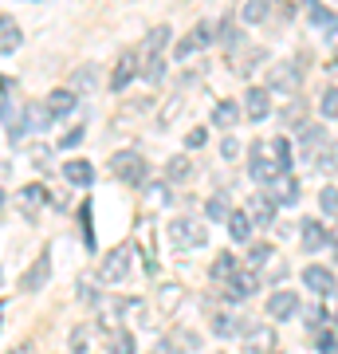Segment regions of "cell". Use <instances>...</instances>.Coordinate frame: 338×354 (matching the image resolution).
Masks as SVG:
<instances>
[{"instance_id":"25","label":"cell","mask_w":338,"mask_h":354,"mask_svg":"<svg viewBox=\"0 0 338 354\" xmlns=\"http://www.w3.org/2000/svg\"><path fill=\"white\" fill-rule=\"evenodd\" d=\"M39 205H48V189L44 185H28V189H20V209H24L28 216H36L39 213Z\"/></svg>"},{"instance_id":"44","label":"cell","mask_w":338,"mask_h":354,"mask_svg":"<svg viewBox=\"0 0 338 354\" xmlns=\"http://www.w3.org/2000/svg\"><path fill=\"white\" fill-rule=\"evenodd\" d=\"M314 346H319V354H338V339H335V335H326V330L319 335V342H314Z\"/></svg>"},{"instance_id":"15","label":"cell","mask_w":338,"mask_h":354,"mask_svg":"<svg viewBox=\"0 0 338 354\" xmlns=\"http://www.w3.org/2000/svg\"><path fill=\"white\" fill-rule=\"evenodd\" d=\"M240 114H244V111H240L232 99H220V102L213 106V127H216V130H228V134H232V130H236V122H240Z\"/></svg>"},{"instance_id":"49","label":"cell","mask_w":338,"mask_h":354,"mask_svg":"<svg viewBox=\"0 0 338 354\" xmlns=\"http://www.w3.org/2000/svg\"><path fill=\"white\" fill-rule=\"evenodd\" d=\"M83 342H87V330H75V335H71V346H75V354H83Z\"/></svg>"},{"instance_id":"30","label":"cell","mask_w":338,"mask_h":354,"mask_svg":"<svg viewBox=\"0 0 338 354\" xmlns=\"http://www.w3.org/2000/svg\"><path fill=\"white\" fill-rule=\"evenodd\" d=\"M272 162L279 165V174H291V142L288 138H272Z\"/></svg>"},{"instance_id":"31","label":"cell","mask_w":338,"mask_h":354,"mask_svg":"<svg viewBox=\"0 0 338 354\" xmlns=\"http://www.w3.org/2000/svg\"><path fill=\"white\" fill-rule=\"evenodd\" d=\"M267 16H272V8H267L263 0H248V4L240 8V20H244V24H263Z\"/></svg>"},{"instance_id":"45","label":"cell","mask_w":338,"mask_h":354,"mask_svg":"<svg viewBox=\"0 0 338 354\" xmlns=\"http://www.w3.org/2000/svg\"><path fill=\"white\" fill-rule=\"evenodd\" d=\"M79 221H83V241L95 244V236H91V205L83 201V209H79Z\"/></svg>"},{"instance_id":"11","label":"cell","mask_w":338,"mask_h":354,"mask_svg":"<svg viewBox=\"0 0 338 354\" xmlns=\"http://www.w3.org/2000/svg\"><path fill=\"white\" fill-rule=\"evenodd\" d=\"M134 75H138V51H122V55H118V64H114L111 91H126Z\"/></svg>"},{"instance_id":"24","label":"cell","mask_w":338,"mask_h":354,"mask_svg":"<svg viewBox=\"0 0 338 354\" xmlns=\"http://www.w3.org/2000/svg\"><path fill=\"white\" fill-rule=\"evenodd\" d=\"M228 236H232V244H248V241H252V221H248V213L232 209V216H228Z\"/></svg>"},{"instance_id":"18","label":"cell","mask_w":338,"mask_h":354,"mask_svg":"<svg viewBox=\"0 0 338 354\" xmlns=\"http://www.w3.org/2000/svg\"><path fill=\"white\" fill-rule=\"evenodd\" d=\"M20 44H24V36H20V24H16L12 16H0V55H12Z\"/></svg>"},{"instance_id":"50","label":"cell","mask_w":338,"mask_h":354,"mask_svg":"<svg viewBox=\"0 0 338 354\" xmlns=\"http://www.w3.org/2000/svg\"><path fill=\"white\" fill-rule=\"evenodd\" d=\"M330 244H338V225H335V232H330Z\"/></svg>"},{"instance_id":"21","label":"cell","mask_w":338,"mask_h":354,"mask_svg":"<svg viewBox=\"0 0 338 354\" xmlns=\"http://www.w3.org/2000/svg\"><path fill=\"white\" fill-rule=\"evenodd\" d=\"M51 127V114L44 102H28L24 106V130H32V134H44V130Z\"/></svg>"},{"instance_id":"36","label":"cell","mask_w":338,"mask_h":354,"mask_svg":"<svg viewBox=\"0 0 338 354\" xmlns=\"http://www.w3.org/2000/svg\"><path fill=\"white\" fill-rule=\"evenodd\" d=\"M314 165H319V169H335V165H338V146H335V142L314 153Z\"/></svg>"},{"instance_id":"48","label":"cell","mask_w":338,"mask_h":354,"mask_svg":"<svg viewBox=\"0 0 338 354\" xmlns=\"http://www.w3.org/2000/svg\"><path fill=\"white\" fill-rule=\"evenodd\" d=\"M220 153H225V158H236V153H240V142L232 138V134H228V138H225V146H220Z\"/></svg>"},{"instance_id":"3","label":"cell","mask_w":338,"mask_h":354,"mask_svg":"<svg viewBox=\"0 0 338 354\" xmlns=\"http://www.w3.org/2000/svg\"><path fill=\"white\" fill-rule=\"evenodd\" d=\"M248 174H252V181H256V185H263V189H272V185H276L279 177V165L272 162V158H267V153H263V142H252V162H248Z\"/></svg>"},{"instance_id":"10","label":"cell","mask_w":338,"mask_h":354,"mask_svg":"<svg viewBox=\"0 0 338 354\" xmlns=\"http://www.w3.org/2000/svg\"><path fill=\"white\" fill-rule=\"evenodd\" d=\"M244 114H248L252 122H263L267 114H272V91L267 87H252L244 95Z\"/></svg>"},{"instance_id":"22","label":"cell","mask_w":338,"mask_h":354,"mask_svg":"<svg viewBox=\"0 0 338 354\" xmlns=\"http://www.w3.org/2000/svg\"><path fill=\"white\" fill-rule=\"evenodd\" d=\"M244 342H248L252 354H272V346H276V335H272V327H248Z\"/></svg>"},{"instance_id":"23","label":"cell","mask_w":338,"mask_h":354,"mask_svg":"<svg viewBox=\"0 0 338 354\" xmlns=\"http://www.w3.org/2000/svg\"><path fill=\"white\" fill-rule=\"evenodd\" d=\"M205 216H209L213 225H228V216H232V205H228L225 193H213V197L205 201Z\"/></svg>"},{"instance_id":"32","label":"cell","mask_w":338,"mask_h":354,"mask_svg":"<svg viewBox=\"0 0 338 354\" xmlns=\"http://www.w3.org/2000/svg\"><path fill=\"white\" fill-rule=\"evenodd\" d=\"M323 138H326V130L311 127V122H303V127H299V146H303V150H314Z\"/></svg>"},{"instance_id":"1","label":"cell","mask_w":338,"mask_h":354,"mask_svg":"<svg viewBox=\"0 0 338 354\" xmlns=\"http://www.w3.org/2000/svg\"><path fill=\"white\" fill-rule=\"evenodd\" d=\"M165 236H169V244H173L177 252L200 248V244L209 241V232H205V225H200L197 216H173V221H169V228H165Z\"/></svg>"},{"instance_id":"5","label":"cell","mask_w":338,"mask_h":354,"mask_svg":"<svg viewBox=\"0 0 338 354\" xmlns=\"http://www.w3.org/2000/svg\"><path fill=\"white\" fill-rule=\"evenodd\" d=\"M256 288H260V276H256L252 268H240L236 276L225 283V299H228V304H244V299L256 295Z\"/></svg>"},{"instance_id":"43","label":"cell","mask_w":338,"mask_h":354,"mask_svg":"<svg viewBox=\"0 0 338 354\" xmlns=\"http://www.w3.org/2000/svg\"><path fill=\"white\" fill-rule=\"evenodd\" d=\"M205 142H209V130H189V134H185V146H189V150H200V146H205Z\"/></svg>"},{"instance_id":"40","label":"cell","mask_w":338,"mask_h":354,"mask_svg":"<svg viewBox=\"0 0 338 354\" xmlns=\"http://www.w3.org/2000/svg\"><path fill=\"white\" fill-rule=\"evenodd\" d=\"M303 114H307L303 99H291V102H288V111H283V122H303Z\"/></svg>"},{"instance_id":"4","label":"cell","mask_w":338,"mask_h":354,"mask_svg":"<svg viewBox=\"0 0 338 354\" xmlns=\"http://www.w3.org/2000/svg\"><path fill=\"white\" fill-rule=\"evenodd\" d=\"M248 221H252V228H272L276 225V213H279V205L267 197V189H260V193H252V201H248Z\"/></svg>"},{"instance_id":"53","label":"cell","mask_w":338,"mask_h":354,"mask_svg":"<svg viewBox=\"0 0 338 354\" xmlns=\"http://www.w3.org/2000/svg\"><path fill=\"white\" fill-rule=\"evenodd\" d=\"M0 283H4V272H0Z\"/></svg>"},{"instance_id":"41","label":"cell","mask_w":338,"mask_h":354,"mask_svg":"<svg viewBox=\"0 0 338 354\" xmlns=\"http://www.w3.org/2000/svg\"><path fill=\"white\" fill-rule=\"evenodd\" d=\"M193 51H197V44H193V39H177V48H173V59H177V64H185V59H189V55H193Z\"/></svg>"},{"instance_id":"13","label":"cell","mask_w":338,"mask_h":354,"mask_svg":"<svg viewBox=\"0 0 338 354\" xmlns=\"http://www.w3.org/2000/svg\"><path fill=\"white\" fill-rule=\"evenodd\" d=\"M267 197H272L276 205H299V177H295V174H283L276 185L267 189Z\"/></svg>"},{"instance_id":"19","label":"cell","mask_w":338,"mask_h":354,"mask_svg":"<svg viewBox=\"0 0 338 354\" xmlns=\"http://www.w3.org/2000/svg\"><path fill=\"white\" fill-rule=\"evenodd\" d=\"M248 319L240 315H216L213 319V335H220V339H236V335H248Z\"/></svg>"},{"instance_id":"47","label":"cell","mask_w":338,"mask_h":354,"mask_svg":"<svg viewBox=\"0 0 338 354\" xmlns=\"http://www.w3.org/2000/svg\"><path fill=\"white\" fill-rule=\"evenodd\" d=\"M48 146H36V150H32V165H39V169H44V165H48Z\"/></svg>"},{"instance_id":"8","label":"cell","mask_w":338,"mask_h":354,"mask_svg":"<svg viewBox=\"0 0 338 354\" xmlns=\"http://www.w3.org/2000/svg\"><path fill=\"white\" fill-rule=\"evenodd\" d=\"M303 288H311L314 295H335V272H330V268H323V264H307L303 268Z\"/></svg>"},{"instance_id":"6","label":"cell","mask_w":338,"mask_h":354,"mask_svg":"<svg viewBox=\"0 0 338 354\" xmlns=\"http://www.w3.org/2000/svg\"><path fill=\"white\" fill-rule=\"evenodd\" d=\"M126 272H130V248H111V252L102 256V264H99L102 283H122Z\"/></svg>"},{"instance_id":"9","label":"cell","mask_w":338,"mask_h":354,"mask_svg":"<svg viewBox=\"0 0 338 354\" xmlns=\"http://www.w3.org/2000/svg\"><path fill=\"white\" fill-rule=\"evenodd\" d=\"M299 67L295 64H276L272 75H267V91H279V95H295L299 91Z\"/></svg>"},{"instance_id":"46","label":"cell","mask_w":338,"mask_h":354,"mask_svg":"<svg viewBox=\"0 0 338 354\" xmlns=\"http://www.w3.org/2000/svg\"><path fill=\"white\" fill-rule=\"evenodd\" d=\"M91 83H95V71H91V67H83V71L71 79V87H91Z\"/></svg>"},{"instance_id":"52","label":"cell","mask_w":338,"mask_h":354,"mask_svg":"<svg viewBox=\"0 0 338 354\" xmlns=\"http://www.w3.org/2000/svg\"><path fill=\"white\" fill-rule=\"evenodd\" d=\"M0 319H4V304H0Z\"/></svg>"},{"instance_id":"39","label":"cell","mask_w":338,"mask_h":354,"mask_svg":"<svg viewBox=\"0 0 338 354\" xmlns=\"http://www.w3.org/2000/svg\"><path fill=\"white\" fill-rule=\"evenodd\" d=\"M142 75L150 79V83H162V75H165V59H162V55H158V59H150V64H146V71H142Z\"/></svg>"},{"instance_id":"17","label":"cell","mask_w":338,"mask_h":354,"mask_svg":"<svg viewBox=\"0 0 338 354\" xmlns=\"http://www.w3.org/2000/svg\"><path fill=\"white\" fill-rule=\"evenodd\" d=\"M197 351V335L193 330H173L169 339H162V346H158V354H189Z\"/></svg>"},{"instance_id":"34","label":"cell","mask_w":338,"mask_h":354,"mask_svg":"<svg viewBox=\"0 0 338 354\" xmlns=\"http://www.w3.org/2000/svg\"><path fill=\"white\" fill-rule=\"evenodd\" d=\"M319 111H323V118H338V87H326V91H323Z\"/></svg>"},{"instance_id":"20","label":"cell","mask_w":338,"mask_h":354,"mask_svg":"<svg viewBox=\"0 0 338 354\" xmlns=\"http://www.w3.org/2000/svg\"><path fill=\"white\" fill-rule=\"evenodd\" d=\"M63 177H67L71 185H79V189H87L91 181H95V169H91V162H83V158H71V162L63 165Z\"/></svg>"},{"instance_id":"54","label":"cell","mask_w":338,"mask_h":354,"mask_svg":"<svg viewBox=\"0 0 338 354\" xmlns=\"http://www.w3.org/2000/svg\"><path fill=\"white\" fill-rule=\"evenodd\" d=\"M272 354H279V351H272Z\"/></svg>"},{"instance_id":"2","label":"cell","mask_w":338,"mask_h":354,"mask_svg":"<svg viewBox=\"0 0 338 354\" xmlns=\"http://www.w3.org/2000/svg\"><path fill=\"white\" fill-rule=\"evenodd\" d=\"M111 174L122 177L126 185H142L146 181V162H142L138 150H118L111 158Z\"/></svg>"},{"instance_id":"37","label":"cell","mask_w":338,"mask_h":354,"mask_svg":"<svg viewBox=\"0 0 338 354\" xmlns=\"http://www.w3.org/2000/svg\"><path fill=\"white\" fill-rule=\"evenodd\" d=\"M220 39L228 44V51L240 48V28L232 24V16H225V20H220Z\"/></svg>"},{"instance_id":"33","label":"cell","mask_w":338,"mask_h":354,"mask_svg":"<svg viewBox=\"0 0 338 354\" xmlns=\"http://www.w3.org/2000/svg\"><path fill=\"white\" fill-rule=\"evenodd\" d=\"M189 39H193V44H197V51L200 48H209V44H213V24H209V20H200V24L197 28H193V32H189Z\"/></svg>"},{"instance_id":"14","label":"cell","mask_w":338,"mask_h":354,"mask_svg":"<svg viewBox=\"0 0 338 354\" xmlns=\"http://www.w3.org/2000/svg\"><path fill=\"white\" fill-rule=\"evenodd\" d=\"M299 241H303V248H307V252H323L326 241H330V232H326V225H319V221H303Z\"/></svg>"},{"instance_id":"29","label":"cell","mask_w":338,"mask_h":354,"mask_svg":"<svg viewBox=\"0 0 338 354\" xmlns=\"http://www.w3.org/2000/svg\"><path fill=\"white\" fill-rule=\"evenodd\" d=\"M111 354H138V339L130 335V330H111Z\"/></svg>"},{"instance_id":"7","label":"cell","mask_w":338,"mask_h":354,"mask_svg":"<svg viewBox=\"0 0 338 354\" xmlns=\"http://www.w3.org/2000/svg\"><path fill=\"white\" fill-rule=\"evenodd\" d=\"M295 315H299V295L291 288H279L267 295V319L283 323V319H295Z\"/></svg>"},{"instance_id":"35","label":"cell","mask_w":338,"mask_h":354,"mask_svg":"<svg viewBox=\"0 0 338 354\" xmlns=\"http://www.w3.org/2000/svg\"><path fill=\"white\" fill-rule=\"evenodd\" d=\"M319 209H323L326 216H338V189L335 185H326V189L319 193Z\"/></svg>"},{"instance_id":"28","label":"cell","mask_w":338,"mask_h":354,"mask_svg":"<svg viewBox=\"0 0 338 354\" xmlns=\"http://www.w3.org/2000/svg\"><path fill=\"white\" fill-rule=\"evenodd\" d=\"M169 36H173V32H169L165 24H158V28L150 32V36H146V44H142V51H146L150 59H158V51H162L165 44H169Z\"/></svg>"},{"instance_id":"26","label":"cell","mask_w":338,"mask_h":354,"mask_svg":"<svg viewBox=\"0 0 338 354\" xmlns=\"http://www.w3.org/2000/svg\"><path fill=\"white\" fill-rule=\"evenodd\" d=\"M209 272H213V279L228 283V279H232V276L240 272V260H236L232 252H216V260H213V268H209Z\"/></svg>"},{"instance_id":"27","label":"cell","mask_w":338,"mask_h":354,"mask_svg":"<svg viewBox=\"0 0 338 354\" xmlns=\"http://www.w3.org/2000/svg\"><path fill=\"white\" fill-rule=\"evenodd\" d=\"M189 177H193V162H189L185 153H177V158H169V162H165V181H169V185L189 181Z\"/></svg>"},{"instance_id":"38","label":"cell","mask_w":338,"mask_h":354,"mask_svg":"<svg viewBox=\"0 0 338 354\" xmlns=\"http://www.w3.org/2000/svg\"><path fill=\"white\" fill-rule=\"evenodd\" d=\"M272 256H276V248H272V244H252L248 260H252V268H260V264H267Z\"/></svg>"},{"instance_id":"42","label":"cell","mask_w":338,"mask_h":354,"mask_svg":"<svg viewBox=\"0 0 338 354\" xmlns=\"http://www.w3.org/2000/svg\"><path fill=\"white\" fill-rule=\"evenodd\" d=\"M83 134H87V130H83V127L67 130V134H63V138H59V146H63V150H75L79 142H83Z\"/></svg>"},{"instance_id":"16","label":"cell","mask_w":338,"mask_h":354,"mask_svg":"<svg viewBox=\"0 0 338 354\" xmlns=\"http://www.w3.org/2000/svg\"><path fill=\"white\" fill-rule=\"evenodd\" d=\"M44 106H48L51 118H63V114H71V111H75V91H71V87L51 91L48 99H44Z\"/></svg>"},{"instance_id":"12","label":"cell","mask_w":338,"mask_h":354,"mask_svg":"<svg viewBox=\"0 0 338 354\" xmlns=\"http://www.w3.org/2000/svg\"><path fill=\"white\" fill-rule=\"evenodd\" d=\"M48 279H51V256L44 252V256H36V260H32V268H28L24 279H20V288H24V291H39Z\"/></svg>"},{"instance_id":"51","label":"cell","mask_w":338,"mask_h":354,"mask_svg":"<svg viewBox=\"0 0 338 354\" xmlns=\"http://www.w3.org/2000/svg\"><path fill=\"white\" fill-rule=\"evenodd\" d=\"M0 205H4V189H0Z\"/></svg>"}]
</instances>
